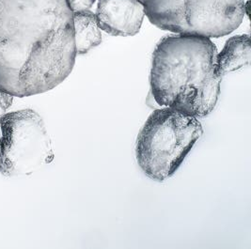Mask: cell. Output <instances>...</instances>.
Here are the masks:
<instances>
[{"label": "cell", "instance_id": "6da1fadb", "mask_svg": "<svg viewBox=\"0 0 251 249\" xmlns=\"http://www.w3.org/2000/svg\"><path fill=\"white\" fill-rule=\"evenodd\" d=\"M67 0H0V89L18 98L55 89L75 63Z\"/></svg>", "mask_w": 251, "mask_h": 249}, {"label": "cell", "instance_id": "7a4b0ae2", "mask_svg": "<svg viewBox=\"0 0 251 249\" xmlns=\"http://www.w3.org/2000/svg\"><path fill=\"white\" fill-rule=\"evenodd\" d=\"M217 55L210 38L164 37L152 55L150 82L154 101L196 118L208 116L220 94Z\"/></svg>", "mask_w": 251, "mask_h": 249}, {"label": "cell", "instance_id": "3957f363", "mask_svg": "<svg viewBox=\"0 0 251 249\" xmlns=\"http://www.w3.org/2000/svg\"><path fill=\"white\" fill-rule=\"evenodd\" d=\"M202 134L196 117L171 107L154 110L137 136V164L150 179L166 181L180 168Z\"/></svg>", "mask_w": 251, "mask_h": 249}, {"label": "cell", "instance_id": "277c9868", "mask_svg": "<svg viewBox=\"0 0 251 249\" xmlns=\"http://www.w3.org/2000/svg\"><path fill=\"white\" fill-rule=\"evenodd\" d=\"M150 22L175 34L219 38L239 26L245 0H140Z\"/></svg>", "mask_w": 251, "mask_h": 249}, {"label": "cell", "instance_id": "5b68a950", "mask_svg": "<svg viewBox=\"0 0 251 249\" xmlns=\"http://www.w3.org/2000/svg\"><path fill=\"white\" fill-rule=\"evenodd\" d=\"M0 173L26 176L50 164L55 157L43 118L32 109L7 113L0 120Z\"/></svg>", "mask_w": 251, "mask_h": 249}, {"label": "cell", "instance_id": "8992f818", "mask_svg": "<svg viewBox=\"0 0 251 249\" xmlns=\"http://www.w3.org/2000/svg\"><path fill=\"white\" fill-rule=\"evenodd\" d=\"M95 15L105 33L129 37L139 32L145 11L140 0H99Z\"/></svg>", "mask_w": 251, "mask_h": 249}, {"label": "cell", "instance_id": "52a82bcc", "mask_svg": "<svg viewBox=\"0 0 251 249\" xmlns=\"http://www.w3.org/2000/svg\"><path fill=\"white\" fill-rule=\"evenodd\" d=\"M250 35L229 38L222 51L217 55V72L219 76L251 64Z\"/></svg>", "mask_w": 251, "mask_h": 249}, {"label": "cell", "instance_id": "ba28073f", "mask_svg": "<svg viewBox=\"0 0 251 249\" xmlns=\"http://www.w3.org/2000/svg\"><path fill=\"white\" fill-rule=\"evenodd\" d=\"M76 54H87L102 43V33L96 15L91 11L73 13Z\"/></svg>", "mask_w": 251, "mask_h": 249}, {"label": "cell", "instance_id": "9c48e42d", "mask_svg": "<svg viewBox=\"0 0 251 249\" xmlns=\"http://www.w3.org/2000/svg\"><path fill=\"white\" fill-rule=\"evenodd\" d=\"M95 0H67L69 8L73 13L91 11Z\"/></svg>", "mask_w": 251, "mask_h": 249}, {"label": "cell", "instance_id": "30bf717a", "mask_svg": "<svg viewBox=\"0 0 251 249\" xmlns=\"http://www.w3.org/2000/svg\"><path fill=\"white\" fill-rule=\"evenodd\" d=\"M13 95L0 89V120L7 114L13 102Z\"/></svg>", "mask_w": 251, "mask_h": 249}, {"label": "cell", "instance_id": "8fae6325", "mask_svg": "<svg viewBox=\"0 0 251 249\" xmlns=\"http://www.w3.org/2000/svg\"><path fill=\"white\" fill-rule=\"evenodd\" d=\"M0 136H1V133H0Z\"/></svg>", "mask_w": 251, "mask_h": 249}]
</instances>
